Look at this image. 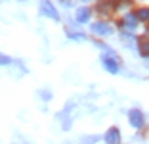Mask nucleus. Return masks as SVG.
I'll list each match as a JSON object with an SVG mask.
<instances>
[{
	"mask_svg": "<svg viewBox=\"0 0 149 144\" xmlns=\"http://www.w3.org/2000/svg\"><path fill=\"white\" fill-rule=\"evenodd\" d=\"M69 37L73 40H84V35H82V33H69Z\"/></svg>",
	"mask_w": 149,
	"mask_h": 144,
	"instance_id": "f8f14e48",
	"label": "nucleus"
},
{
	"mask_svg": "<svg viewBox=\"0 0 149 144\" xmlns=\"http://www.w3.org/2000/svg\"><path fill=\"white\" fill-rule=\"evenodd\" d=\"M136 19H138V16L136 13H128L126 18H124V27H128V29H134L136 27Z\"/></svg>",
	"mask_w": 149,
	"mask_h": 144,
	"instance_id": "0eeeda50",
	"label": "nucleus"
},
{
	"mask_svg": "<svg viewBox=\"0 0 149 144\" xmlns=\"http://www.w3.org/2000/svg\"><path fill=\"white\" fill-rule=\"evenodd\" d=\"M140 54H141L143 58H149V42H147V40L140 42Z\"/></svg>",
	"mask_w": 149,
	"mask_h": 144,
	"instance_id": "6e6552de",
	"label": "nucleus"
},
{
	"mask_svg": "<svg viewBox=\"0 0 149 144\" xmlns=\"http://www.w3.org/2000/svg\"><path fill=\"white\" fill-rule=\"evenodd\" d=\"M136 16H138V19H141V21H147L149 19V10H140Z\"/></svg>",
	"mask_w": 149,
	"mask_h": 144,
	"instance_id": "9d476101",
	"label": "nucleus"
},
{
	"mask_svg": "<svg viewBox=\"0 0 149 144\" xmlns=\"http://www.w3.org/2000/svg\"><path fill=\"white\" fill-rule=\"evenodd\" d=\"M40 13L46 16V18H50V19H54V21L59 19V13H57V10L52 6L50 0H42V2H40Z\"/></svg>",
	"mask_w": 149,
	"mask_h": 144,
	"instance_id": "f257e3e1",
	"label": "nucleus"
},
{
	"mask_svg": "<svg viewBox=\"0 0 149 144\" xmlns=\"http://www.w3.org/2000/svg\"><path fill=\"white\" fill-rule=\"evenodd\" d=\"M105 142L107 144H120V133L117 127H111L109 131L105 133Z\"/></svg>",
	"mask_w": 149,
	"mask_h": 144,
	"instance_id": "7ed1b4c3",
	"label": "nucleus"
},
{
	"mask_svg": "<svg viewBox=\"0 0 149 144\" xmlns=\"http://www.w3.org/2000/svg\"><path fill=\"white\" fill-rule=\"evenodd\" d=\"M8 64H12V58L2 56V54H0V66H8Z\"/></svg>",
	"mask_w": 149,
	"mask_h": 144,
	"instance_id": "9b49d317",
	"label": "nucleus"
},
{
	"mask_svg": "<svg viewBox=\"0 0 149 144\" xmlns=\"http://www.w3.org/2000/svg\"><path fill=\"white\" fill-rule=\"evenodd\" d=\"M74 19H77L79 23H86L88 19H90V10L88 8H79L77 13H74Z\"/></svg>",
	"mask_w": 149,
	"mask_h": 144,
	"instance_id": "423d86ee",
	"label": "nucleus"
},
{
	"mask_svg": "<svg viewBox=\"0 0 149 144\" xmlns=\"http://www.w3.org/2000/svg\"><path fill=\"white\" fill-rule=\"evenodd\" d=\"M103 60V67H105L109 73H118V64L113 60V58H107V56H103L101 58Z\"/></svg>",
	"mask_w": 149,
	"mask_h": 144,
	"instance_id": "39448f33",
	"label": "nucleus"
},
{
	"mask_svg": "<svg viewBox=\"0 0 149 144\" xmlns=\"http://www.w3.org/2000/svg\"><path fill=\"white\" fill-rule=\"evenodd\" d=\"M97 140H100V136L94 135V136H82L80 142H82V144H94V142H97Z\"/></svg>",
	"mask_w": 149,
	"mask_h": 144,
	"instance_id": "1a4fd4ad",
	"label": "nucleus"
},
{
	"mask_svg": "<svg viewBox=\"0 0 149 144\" xmlns=\"http://www.w3.org/2000/svg\"><path fill=\"white\" fill-rule=\"evenodd\" d=\"M128 121H130V125L134 127V129H141L145 119H143V114H141L140 109H132L130 114H128Z\"/></svg>",
	"mask_w": 149,
	"mask_h": 144,
	"instance_id": "f03ea898",
	"label": "nucleus"
},
{
	"mask_svg": "<svg viewBox=\"0 0 149 144\" xmlns=\"http://www.w3.org/2000/svg\"><path fill=\"white\" fill-rule=\"evenodd\" d=\"M92 33H97V35H111L113 29H111L107 23H92Z\"/></svg>",
	"mask_w": 149,
	"mask_h": 144,
	"instance_id": "20e7f679",
	"label": "nucleus"
},
{
	"mask_svg": "<svg viewBox=\"0 0 149 144\" xmlns=\"http://www.w3.org/2000/svg\"><path fill=\"white\" fill-rule=\"evenodd\" d=\"M84 2H90V0H84Z\"/></svg>",
	"mask_w": 149,
	"mask_h": 144,
	"instance_id": "4468645a",
	"label": "nucleus"
},
{
	"mask_svg": "<svg viewBox=\"0 0 149 144\" xmlns=\"http://www.w3.org/2000/svg\"><path fill=\"white\" fill-rule=\"evenodd\" d=\"M96 44H97V46H100V48H101V50H105V52H107V54H113V50H111V48H109V46H105V44H101V42H96Z\"/></svg>",
	"mask_w": 149,
	"mask_h": 144,
	"instance_id": "ddd939ff",
	"label": "nucleus"
}]
</instances>
